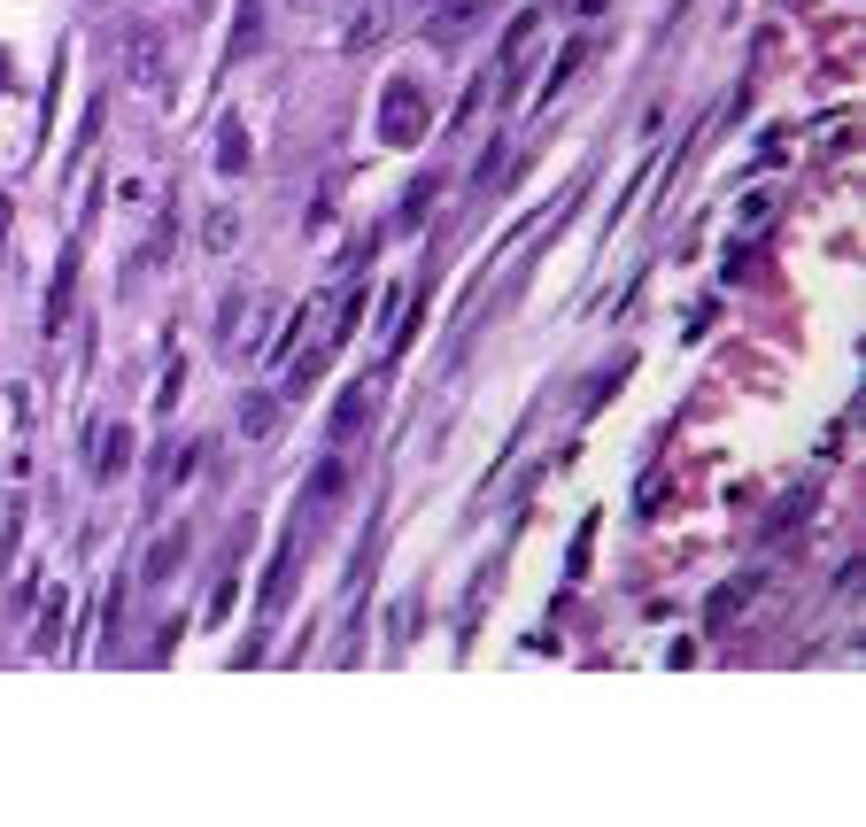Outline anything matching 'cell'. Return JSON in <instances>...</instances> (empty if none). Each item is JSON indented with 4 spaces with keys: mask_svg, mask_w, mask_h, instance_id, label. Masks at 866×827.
I'll list each match as a JSON object with an SVG mask.
<instances>
[{
    "mask_svg": "<svg viewBox=\"0 0 866 827\" xmlns=\"http://www.w3.org/2000/svg\"><path fill=\"white\" fill-rule=\"evenodd\" d=\"M248 163H256V140H248V124H240V117H225V124H217V170H225V178H240Z\"/></svg>",
    "mask_w": 866,
    "mask_h": 827,
    "instance_id": "obj_12",
    "label": "cell"
},
{
    "mask_svg": "<svg viewBox=\"0 0 866 827\" xmlns=\"http://www.w3.org/2000/svg\"><path fill=\"white\" fill-rule=\"evenodd\" d=\"M62 611H70V596L54 588V596H47V611H39V635H31V650H54V642H62Z\"/></svg>",
    "mask_w": 866,
    "mask_h": 827,
    "instance_id": "obj_17",
    "label": "cell"
},
{
    "mask_svg": "<svg viewBox=\"0 0 866 827\" xmlns=\"http://www.w3.org/2000/svg\"><path fill=\"white\" fill-rule=\"evenodd\" d=\"M240 248V209H209L201 217V256H232Z\"/></svg>",
    "mask_w": 866,
    "mask_h": 827,
    "instance_id": "obj_14",
    "label": "cell"
},
{
    "mask_svg": "<svg viewBox=\"0 0 866 827\" xmlns=\"http://www.w3.org/2000/svg\"><path fill=\"white\" fill-rule=\"evenodd\" d=\"M472 23H480V0H449V8H434V16H426V47L449 54V47L472 39Z\"/></svg>",
    "mask_w": 866,
    "mask_h": 827,
    "instance_id": "obj_8",
    "label": "cell"
},
{
    "mask_svg": "<svg viewBox=\"0 0 866 827\" xmlns=\"http://www.w3.org/2000/svg\"><path fill=\"white\" fill-rule=\"evenodd\" d=\"M534 23H549V16H541V8H526V16H511V31H504V47H496L504 62H519V54H526V39H534Z\"/></svg>",
    "mask_w": 866,
    "mask_h": 827,
    "instance_id": "obj_19",
    "label": "cell"
},
{
    "mask_svg": "<svg viewBox=\"0 0 866 827\" xmlns=\"http://www.w3.org/2000/svg\"><path fill=\"white\" fill-rule=\"evenodd\" d=\"M302 541H310V534L295 526V534L271 549V572H263V596H256V604H263V619H271V611H287V596H295V565H302Z\"/></svg>",
    "mask_w": 866,
    "mask_h": 827,
    "instance_id": "obj_6",
    "label": "cell"
},
{
    "mask_svg": "<svg viewBox=\"0 0 866 827\" xmlns=\"http://www.w3.org/2000/svg\"><path fill=\"white\" fill-rule=\"evenodd\" d=\"M70 302H78V240L62 248V263H54V287H47V310H39V326H47V340L70 326Z\"/></svg>",
    "mask_w": 866,
    "mask_h": 827,
    "instance_id": "obj_9",
    "label": "cell"
},
{
    "mask_svg": "<svg viewBox=\"0 0 866 827\" xmlns=\"http://www.w3.org/2000/svg\"><path fill=\"white\" fill-rule=\"evenodd\" d=\"M750 588H758V580H735V588H719V596H711V635H719V627H727V619L750 604Z\"/></svg>",
    "mask_w": 866,
    "mask_h": 827,
    "instance_id": "obj_20",
    "label": "cell"
},
{
    "mask_svg": "<svg viewBox=\"0 0 866 827\" xmlns=\"http://www.w3.org/2000/svg\"><path fill=\"white\" fill-rule=\"evenodd\" d=\"M418 611H426L418 596H410V604H395V619H387V642H395V650H402V642L418 635Z\"/></svg>",
    "mask_w": 866,
    "mask_h": 827,
    "instance_id": "obj_21",
    "label": "cell"
},
{
    "mask_svg": "<svg viewBox=\"0 0 866 827\" xmlns=\"http://www.w3.org/2000/svg\"><path fill=\"white\" fill-rule=\"evenodd\" d=\"M588 54H596V39H588V31H580V39H573V47H565V54H557V62H549V78H541V86H549V93H565V86H573V78H580V70H588Z\"/></svg>",
    "mask_w": 866,
    "mask_h": 827,
    "instance_id": "obj_15",
    "label": "cell"
},
{
    "mask_svg": "<svg viewBox=\"0 0 866 827\" xmlns=\"http://www.w3.org/2000/svg\"><path fill=\"white\" fill-rule=\"evenodd\" d=\"M256 39H263V0H240V31H232V62H240V54H256Z\"/></svg>",
    "mask_w": 866,
    "mask_h": 827,
    "instance_id": "obj_18",
    "label": "cell"
},
{
    "mask_svg": "<svg viewBox=\"0 0 866 827\" xmlns=\"http://www.w3.org/2000/svg\"><path fill=\"white\" fill-rule=\"evenodd\" d=\"M178 395H186V363H163V395H156V410H178Z\"/></svg>",
    "mask_w": 866,
    "mask_h": 827,
    "instance_id": "obj_23",
    "label": "cell"
},
{
    "mask_svg": "<svg viewBox=\"0 0 866 827\" xmlns=\"http://www.w3.org/2000/svg\"><path fill=\"white\" fill-rule=\"evenodd\" d=\"M125 472H132V426L101 418L93 426V480H125Z\"/></svg>",
    "mask_w": 866,
    "mask_h": 827,
    "instance_id": "obj_7",
    "label": "cell"
},
{
    "mask_svg": "<svg viewBox=\"0 0 866 827\" xmlns=\"http://www.w3.org/2000/svg\"><path fill=\"white\" fill-rule=\"evenodd\" d=\"M434 201H441V178H434V170H426V178H410V193H402V217H395V225H402V232H418V225H426V209H434Z\"/></svg>",
    "mask_w": 866,
    "mask_h": 827,
    "instance_id": "obj_16",
    "label": "cell"
},
{
    "mask_svg": "<svg viewBox=\"0 0 866 827\" xmlns=\"http://www.w3.org/2000/svg\"><path fill=\"white\" fill-rule=\"evenodd\" d=\"M387 16H395V0H356L348 47H356V54H364V47H379V39H387Z\"/></svg>",
    "mask_w": 866,
    "mask_h": 827,
    "instance_id": "obj_13",
    "label": "cell"
},
{
    "mask_svg": "<svg viewBox=\"0 0 866 827\" xmlns=\"http://www.w3.org/2000/svg\"><path fill=\"white\" fill-rule=\"evenodd\" d=\"M341 496H348V465H341V457H326V465H318V472L302 480V502H295V526H302V534H318V526L334 518V502H341Z\"/></svg>",
    "mask_w": 866,
    "mask_h": 827,
    "instance_id": "obj_5",
    "label": "cell"
},
{
    "mask_svg": "<svg viewBox=\"0 0 866 827\" xmlns=\"http://www.w3.org/2000/svg\"><path fill=\"white\" fill-rule=\"evenodd\" d=\"M279 318H287L279 295H225V302H217V356L263 348V340H271L263 326H279Z\"/></svg>",
    "mask_w": 866,
    "mask_h": 827,
    "instance_id": "obj_2",
    "label": "cell"
},
{
    "mask_svg": "<svg viewBox=\"0 0 866 827\" xmlns=\"http://www.w3.org/2000/svg\"><path fill=\"white\" fill-rule=\"evenodd\" d=\"M426 124H434L426 86H418V78H387V86H379V148H418Z\"/></svg>",
    "mask_w": 866,
    "mask_h": 827,
    "instance_id": "obj_1",
    "label": "cell"
},
{
    "mask_svg": "<svg viewBox=\"0 0 866 827\" xmlns=\"http://www.w3.org/2000/svg\"><path fill=\"white\" fill-rule=\"evenodd\" d=\"M379 410H387V371L348 379L341 402H334V418H326V434H334V441H356V434H371V426H379Z\"/></svg>",
    "mask_w": 866,
    "mask_h": 827,
    "instance_id": "obj_4",
    "label": "cell"
},
{
    "mask_svg": "<svg viewBox=\"0 0 866 827\" xmlns=\"http://www.w3.org/2000/svg\"><path fill=\"white\" fill-rule=\"evenodd\" d=\"M16 541H23V502H8V518H0V565L16 557Z\"/></svg>",
    "mask_w": 866,
    "mask_h": 827,
    "instance_id": "obj_22",
    "label": "cell"
},
{
    "mask_svg": "<svg viewBox=\"0 0 866 827\" xmlns=\"http://www.w3.org/2000/svg\"><path fill=\"white\" fill-rule=\"evenodd\" d=\"M232 426H240V441H271V434H279V387H256V395H240Z\"/></svg>",
    "mask_w": 866,
    "mask_h": 827,
    "instance_id": "obj_11",
    "label": "cell"
},
{
    "mask_svg": "<svg viewBox=\"0 0 866 827\" xmlns=\"http://www.w3.org/2000/svg\"><path fill=\"white\" fill-rule=\"evenodd\" d=\"M31 604H39V572H23V580L8 588V611H31Z\"/></svg>",
    "mask_w": 866,
    "mask_h": 827,
    "instance_id": "obj_24",
    "label": "cell"
},
{
    "mask_svg": "<svg viewBox=\"0 0 866 827\" xmlns=\"http://www.w3.org/2000/svg\"><path fill=\"white\" fill-rule=\"evenodd\" d=\"M8 225H16V201L0 193V248H8Z\"/></svg>",
    "mask_w": 866,
    "mask_h": 827,
    "instance_id": "obj_25",
    "label": "cell"
},
{
    "mask_svg": "<svg viewBox=\"0 0 866 827\" xmlns=\"http://www.w3.org/2000/svg\"><path fill=\"white\" fill-rule=\"evenodd\" d=\"M125 78H132V93L140 101H171V47H163V31L156 23H125Z\"/></svg>",
    "mask_w": 866,
    "mask_h": 827,
    "instance_id": "obj_3",
    "label": "cell"
},
{
    "mask_svg": "<svg viewBox=\"0 0 866 827\" xmlns=\"http://www.w3.org/2000/svg\"><path fill=\"white\" fill-rule=\"evenodd\" d=\"M186 549H193V526L156 534V549H148V565H140V588H171V572L186 565Z\"/></svg>",
    "mask_w": 866,
    "mask_h": 827,
    "instance_id": "obj_10",
    "label": "cell"
},
{
    "mask_svg": "<svg viewBox=\"0 0 866 827\" xmlns=\"http://www.w3.org/2000/svg\"><path fill=\"white\" fill-rule=\"evenodd\" d=\"M8 78H16V70H8V54H0V93H8Z\"/></svg>",
    "mask_w": 866,
    "mask_h": 827,
    "instance_id": "obj_26",
    "label": "cell"
}]
</instances>
